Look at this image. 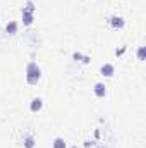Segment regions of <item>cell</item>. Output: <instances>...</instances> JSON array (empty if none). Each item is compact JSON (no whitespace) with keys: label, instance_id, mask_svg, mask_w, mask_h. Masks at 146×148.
I'll return each instance as SVG.
<instances>
[{"label":"cell","instance_id":"1","mask_svg":"<svg viewBox=\"0 0 146 148\" xmlns=\"http://www.w3.org/2000/svg\"><path fill=\"white\" fill-rule=\"evenodd\" d=\"M40 77H41V71L36 66V62H29L26 66V81L29 84H36L38 81H40Z\"/></svg>","mask_w":146,"mask_h":148},{"label":"cell","instance_id":"2","mask_svg":"<svg viewBox=\"0 0 146 148\" xmlns=\"http://www.w3.org/2000/svg\"><path fill=\"white\" fill-rule=\"evenodd\" d=\"M33 10H35L33 2H28L26 7L23 9V23H24L26 26H29V24L33 23Z\"/></svg>","mask_w":146,"mask_h":148},{"label":"cell","instance_id":"3","mask_svg":"<svg viewBox=\"0 0 146 148\" xmlns=\"http://www.w3.org/2000/svg\"><path fill=\"white\" fill-rule=\"evenodd\" d=\"M95 95L100 97V98L105 97V95H107V86H105L103 83H96V84H95Z\"/></svg>","mask_w":146,"mask_h":148},{"label":"cell","instance_id":"4","mask_svg":"<svg viewBox=\"0 0 146 148\" xmlns=\"http://www.w3.org/2000/svg\"><path fill=\"white\" fill-rule=\"evenodd\" d=\"M110 24H112V28L120 29V28H124V19H122V17L113 16V17H110Z\"/></svg>","mask_w":146,"mask_h":148},{"label":"cell","instance_id":"5","mask_svg":"<svg viewBox=\"0 0 146 148\" xmlns=\"http://www.w3.org/2000/svg\"><path fill=\"white\" fill-rule=\"evenodd\" d=\"M41 107H43V102H41V98H33V102H31V105H29L31 112L41 110Z\"/></svg>","mask_w":146,"mask_h":148},{"label":"cell","instance_id":"6","mask_svg":"<svg viewBox=\"0 0 146 148\" xmlns=\"http://www.w3.org/2000/svg\"><path fill=\"white\" fill-rule=\"evenodd\" d=\"M100 71H102L103 76H112V74H113V66H112V64H103V66L100 67Z\"/></svg>","mask_w":146,"mask_h":148},{"label":"cell","instance_id":"7","mask_svg":"<svg viewBox=\"0 0 146 148\" xmlns=\"http://www.w3.org/2000/svg\"><path fill=\"white\" fill-rule=\"evenodd\" d=\"M5 31H7L9 35H14V33L17 31V23H16V21H10V23L5 26Z\"/></svg>","mask_w":146,"mask_h":148},{"label":"cell","instance_id":"8","mask_svg":"<svg viewBox=\"0 0 146 148\" xmlns=\"http://www.w3.org/2000/svg\"><path fill=\"white\" fill-rule=\"evenodd\" d=\"M33 147H35V138L31 134H28L24 138V148H33Z\"/></svg>","mask_w":146,"mask_h":148},{"label":"cell","instance_id":"9","mask_svg":"<svg viewBox=\"0 0 146 148\" xmlns=\"http://www.w3.org/2000/svg\"><path fill=\"white\" fill-rule=\"evenodd\" d=\"M53 148H65L64 138H55V140H53Z\"/></svg>","mask_w":146,"mask_h":148},{"label":"cell","instance_id":"10","mask_svg":"<svg viewBox=\"0 0 146 148\" xmlns=\"http://www.w3.org/2000/svg\"><path fill=\"white\" fill-rule=\"evenodd\" d=\"M145 53H146L145 47H141V48L138 50V59H139V60H145Z\"/></svg>","mask_w":146,"mask_h":148},{"label":"cell","instance_id":"11","mask_svg":"<svg viewBox=\"0 0 146 148\" xmlns=\"http://www.w3.org/2000/svg\"><path fill=\"white\" fill-rule=\"evenodd\" d=\"M72 57H74V59H76V60H81V59H83V55H81L79 52H76V53H74Z\"/></svg>","mask_w":146,"mask_h":148},{"label":"cell","instance_id":"12","mask_svg":"<svg viewBox=\"0 0 146 148\" xmlns=\"http://www.w3.org/2000/svg\"><path fill=\"white\" fill-rule=\"evenodd\" d=\"M72 148H77V147H72Z\"/></svg>","mask_w":146,"mask_h":148}]
</instances>
